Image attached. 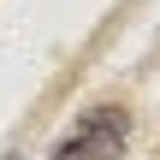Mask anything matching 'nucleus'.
Instances as JSON below:
<instances>
[{
  "label": "nucleus",
  "instance_id": "1",
  "mask_svg": "<svg viewBox=\"0 0 160 160\" xmlns=\"http://www.w3.org/2000/svg\"><path fill=\"white\" fill-rule=\"evenodd\" d=\"M119 154H125V113L101 107V113H89L77 125V137H65L48 160H119Z\"/></svg>",
  "mask_w": 160,
  "mask_h": 160
}]
</instances>
